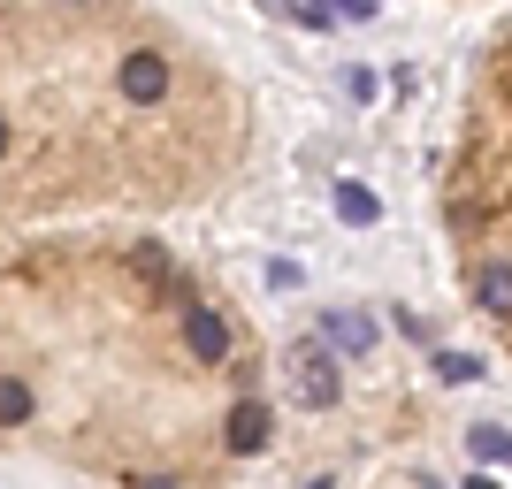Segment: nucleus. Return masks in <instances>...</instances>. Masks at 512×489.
Here are the masks:
<instances>
[{
  "label": "nucleus",
  "mask_w": 512,
  "mask_h": 489,
  "mask_svg": "<svg viewBox=\"0 0 512 489\" xmlns=\"http://www.w3.org/2000/svg\"><path fill=\"white\" fill-rule=\"evenodd\" d=\"M337 214H344V222H375V192L344 184V192H337Z\"/></svg>",
  "instance_id": "1a4fd4ad"
},
{
  "label": "nucleus",
  "mask_w": 512,
  "mask_h": 489,
  "mask_svg": "<svg viewBox=\"0 0 512 489\" xmlns=\"http://www.w3.org/2000/svg\"><path fill=\"white\" fill-rule=\"evenodd\" d=\"M184 352H192L199 367L230 360V321H222V314H207V306H184Z\"/></svg>",
  "instance_id": "20e7f679"
},
{
  "label": "nucleus",
  "mask_w": 512,
  "mask_h": 489,
  "mask_svg": "<svg viewBox=\"0 0 512 489\" xmlns=\"http://www.w3.org/2000/svg\"><path fill=\"white\" fill-rule=\"evenodd\" d=\"M321 337L337 344V352H352V360H360L367 344H375V321H367V314H329V321H321Z\"/></svg>",
  "instance_id": "423d86ee"
},
{
  "label": "nucleus",
  "mask_w": 512,
  "mask_h": 489,
  "mask_svg": "<svg viewBox=\"0 0 512 489\" xmlns=\"http://www.w3.org/2000/svg\"><path fill=\"white\" fill-rule=\"evenodd\" d=\"M459 230H467V291L474 306L512 337V39L482 62L474 92V146L459 169Z\"/></svg>",
  "instance_id": "f257e3e1"
},
{
  "label": "nucleus",
  "mask_w": 512,
  "mask_h": 489,
  "mask_svg": "<svg viewBox=\"0 0 512 489\" xmlns=\"http://www.w3.org/2000/svg\"><path fill=\"white\" fill-rule=\"evenodd\" d=\"M39 413V398H31V383H16V375H0V428H23Z\"/></svg>",
  "instance_id": "0eeeda50"
},
{
  "label": "nucleus",
  "mask_w": 512,
  "mask_h": 489,
  "mask_svg": "<svg viewBox=\"0 0 512 489\" xmlns=\"http://www.w3.org/2000/svg\"><path fill=\"white\" fill-rule=\"evenodd\" d=\"M474 459H512V436H490V428H474Z\"/></svg>",
  "instance_id": "9d476101"
},
{
  "label": "nucleus",
  "mask_w": 512,
  "mask_h": 489,
  "mask_svg": "<svg viewBox=\"0 0 512 489\" xmlns=\"http://www.w3.org/2000/svg\"><path fill=\"white\" fill-rule=\"evenodd\" d=\"M130 276L146 283V291H161V283H169L176 268H169V253H161V245H138V253H130Z\"/></svg>",
  "instance_id": "6e6552de"
},
{
  "label": "nucleus",
  "mask_w": 512,
  "mask_h": 489,
  "mask_svg": "<svg viewBox=\"0 0 512 489\" xmlns=\"http://www.w3.org/2000/svg\"><path fill=\"white\" fill-rule=\"evenodd\" d=\"M115 92H123L130 107H153L161 92H169V62H161V54H123V69H115Z\"/></svg>",
  "instance_id": "7ed1b4c3"
},
{
  "label": "nucleus",
  "mask_w": 512,
  "mask_h": 489,
  "mask_svg": "<svg viewBox=\"0 0 512 489\" xmlns=\"http://www.w3.org/2000/svg\"><path fill=\"white\" fill-rule=\"evenodd\" d=\"M291 390H299V405H314V413H329V405L344 398L337 344H329V337H306L299 352H291Z\"/></svg>",
  "instance_id": "f03ea898"
},
{
  "label": "nucleus",
  "mask_w": 512,
  "mask_h": 489,
  "mask_svg": "<svg viewBox=\"0 0 512 489\" xmlns=\"http://www.w3.org/2000/svg\"><path fill=\"white\" fill-rule=\"evenodd\" d=\"M0 153H8V123H0Z\"/></svg>",
  "instance_id": "9b49d317"
},
{
  "label": "nucleus",
  "mask_w": 512,
  "mask_h": 489,
  "mask_svg": "<svg viewBox=\"0 0 512 489\" xmlns=\"http://www.w3.org/2000/svg\"><path fill=\"white\" fill-rule=\"evenodd\" d=\"M268 436H276V421H268V405H237L230 421H222V444H230L237 459H253V451H268Z\"/></svg>",
  "instance_id": "39448f33"
}]
</instances>
